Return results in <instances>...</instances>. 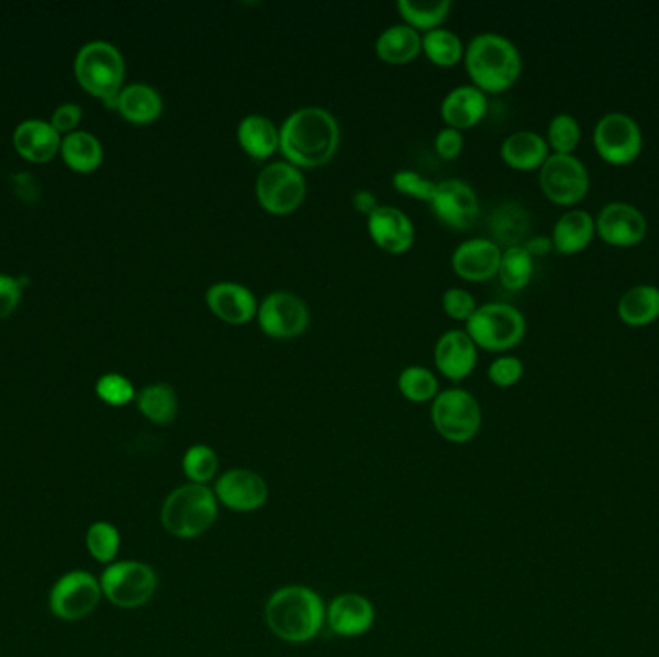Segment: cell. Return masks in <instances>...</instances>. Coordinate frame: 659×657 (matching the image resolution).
<instances>
[{
    "label": "cell",
    "mask_w": 659,
    "mask_h": 657,
    "mask_svg": "<svg viewBox=\"0 0 659 657\" xmlns=\"http://www.w3.org/2000/svg\"><path fill=\"white\" fill-rule=\"evenodd\" d=\"M307 194L305 176L290 163H272L257 178V197L272 215H290Z\"/></svg>",
    "instance_id": "cell-11"
},
{
    "label": "cell",
    "mask_w": 659,
    "mask_h": 657,
    "mask_svg": "<svg viewBox=\"0 0 659 657\" xmlns=\"http://www.w3.org/2000/svg\"><path fill=\"white\" fill-rule=\"evenodd\" d=\"M532 272H534V261L525 246L508 247L503 251L500 270H498L503 288L513 292L523 290L531 282Z\"/></svg>",
    "instance_id": "cell-34"
},
{
    "label": "cell",
    "mask_w": 659,
    "mask_h": 657,
    "mask_svg": "<svg viewBox=\"0 0 659 657\" xmlns=\"http://www.w3.org/2000/svg\"><path fill=\"white\" fill-rule=\"evenodd\" d=\"M526 251L534 257V254H546L547 251H552L554 249V241L547 238H532L529 243L525 246Z\"/></svg>",
    "instance_id": "cell-48"
},
{
    "label": "cell",
    "mask_w": 659,
    "mask_h": 657,
    "mask_svg": "<svg viewBox=\"0 0 659 657\" xmlns=\"http://www.w3.org/2000/svg\"><path fill=\"white\" fill-rule=\"evenodd\" d=\"M101 596L103 588L95 576L85 571H72L54 584L51 609L61 619H82L97 607Z\"/></svg>",
    "instance_id": "cell-12"
},
{
    "label": "cell",
    "mask_w": 659,
    "mask_h": 657,
    "mask_svg": "<svg viewBox=\"0 0 659 657\" xmlns=\"http://www.w3.org/2000/svg\"><path fill=\"white\" fill-rule=\"evenodd\" d=\"M525 316L508 303L477 306V311L467 321V334L472 337V342L490 352L515 347L525 337Z\"/></svg>",
    "instance_id": "cell-6"
},
{
    "label": "cell",
    "mask_w": 659,
    "mask_h": 657,
    "mask_svg": "<svg viewBox=\"0 0 659 657\" xmlns=\"http://www.w3.org/2000/svg\"><path fill=\"white\" fill-rule=\"evenodd\" d=\"M218 505L215 493L207 486L188 484L174 490L163 505V524L178 538L201 536L217 521Z\"/></svg>",
    "instance_id": "cell-5"
},
{
    "label": "cell",
    "mask_w": 659,
    "mask_h": 657,
    "mask_svg": "<svg viewBox=\"0 0 659 657\" xmlns=\"http://www.w3.org/2000/svg\"><path fill=\"white\" fill-rule=\"evenodd\" d=\"M61 134L43 119H25L15 127L14 147L30 163H49L61 149Z\"/></svg>",
    "instance_id": "cell-22"
},
{
    "label": "cell",
    "mask_w": 659,
    "mask_h": 657,
    "mask_svg": "<svg viewBox=\"0 0 659 657\" xmlns=\"http://www.w3.org/2000/svg\"><path fill=\"white\" fill-rule=\"evenodd\" d=\"M74 70L83 90L103 98L111 108H116L126 74L124 59L116 46L106 41H91L80 49L75 56Z\"/></svg>",
    "instance_id": "cell-4"
},
{
    "label": "cell",
    "mask_w": 659,
    "mask_h": 657,
    "mask_svg": "<svg viewBox=\"0 0 659 657\" xmlns=\"http://www.w3.org/2000/svg\"><path fill=\"white\" fill-rule=\"evenodd\" d=\"M464 66L474 87L484 93H500L517 82L523 60L510 39L500 33H480L467 46Z\"/></svg>",
    "instance_id": "cell-3"
},
{
    "label": "cell",
    "mask_w": 659,
    "mask_h": 657,
    "mask_svg": "<svg viewBox=\"0 0 659 657\" xmlns=\"http://www.w3.org/2000/svg\"><path fill=\"white\" fill-rule=\"evenodd\" d=\"M207 305L220 321L228 324H245L259 311L253 292L236 282H218L210 285L207 292Z\"/></svg>",
    "instance_id": "cell-20"
},
{
    "label": "cell",
    "mask_w": 659,
    "mask_h": 657,
    "mask_svg": "<svg viewBox=\"0 0 659 657\" xmlns=\"http://www.w3.org/2000/svg\"><path fill=\"white\" fill-rule=\"evenodd\" d=\"M22 298V285L15 278L0 274V321L14 313Z\"/></svg>",
    "instance_id": "cell-44"
},
{
    "label": "cell",
    "mask_w": 659,
    "mask_h": 657,
    "mask_svg": "<svg viewBox=\"0 0 659 657\" xmlns=\"http://www.w3.org/2000/svg\"><path fill=\"white\" fill-rule=\"evenodd\" d=\"M442 305L443 311L456 321H469L472 313L477 311L474 298L463 288H450L448 292L443 293Z\"/></svg>",
    "instance_id": "cell-43"
},
{
    "label": "cell",
    "mask_w": 659,
    "mask_h": 657,
    "mask_svg": "<svg viewBox=\"0 0 659 657\" xmlns=\"http://www.w3.org/2000/svg\"><path fill=\"white\" fill-rule=\"evenodd\" d=\"M646 232L648 220L645 212L630 202H607L596 217V233L609 246H637L646 238Z\"/></svg>",
    "instance_id": "cell-14"
},
{
    "label": "cell",
    "mask_w": 659,
    "mask_h": 657,
    "mask_svg": "<svg viewBox=\"0 0 659 657\" xmlns=\"http://www.w3.org/2000/svg\"><path fill=\"white\" fill-rule=\"evenodd\" d=\"M502 249L500 246L487 238H472L463 241L453 251L451 264L459 277L469 282H484L498 274L500 262H502Z\"/></svg>",
    "instance_id": "cell-16"
},
{
    "label": "cell",
    "mask_w": 659,
    "mask_h": 657,
    "mask_svg": "<svg viewBox=\"0 0 659 657\" xmlns=\"http://www.w3.org/2000/svg\"><path fill=\"white\" fill-rule=\"evenodd\" d=\"M432 423L446 440L456 444L472 440L482 425V411L477 397L459 388L438 394L432 404Z\"/></svg>",
    "instance_id": "cell-7"
},
{
    "label": "cell",
    "mask_w": 659,
    "mask_h": 657,
    "mask_svg": "<svg viewBox=\"0 0 659 657\" xmlns=\"http://www.w3.org/2000/svg\"><path fill=\"white\" fill-rule=\"evenodd\" d=\"M264 334L276 340H292L308 326L305 301L292 292H272L257 311Z\"/></svg>",
    "instance_id": "cell-13"
},
{
    "label": "cell",
    "mask_w": 659,
    "mask_h": 657,
    "mask_svg": "<svg viewBox=\"0 0 659 657\" xmlns=\"http://www.w3.org/2000/svg\"><path fill=\"white\" fill-rule=\"evenodd\" d=\"M353 205H355V209L363 212V215H367V217H370V215L380 207V205L376 202L375 195L367 191V189H360V191L355 194V197H353Z\"/></svg>",
    "instance_id": "cell-47"
},
{
    "label": "cell",
    "mask_w": 659,
    "mask_h": 657,
    "mask_svg": "<svg viewBox=\"0 0 659 657\" xmlns=\"http://www.w3.org/2000/svg\"><path fill=\"white\" fill-rule=\"evenodd\" d=\"M98 583L103 594L124 609L147 604L157 591L155 571L139 561H122L108 565Z\"/></svg>",
    "instance_id": "cell-8"
},
{
    "label": "cell",
    "mask_w": 659,
    "mask_h": 657,
    "mask_svg": "<svg viewBox=\"0 0 659 657\" xmlns=\"http://www.w3.org/2000/svg\"><path fill=\"white\" fill-rule=\"evenodd\" d=\"M494 232L502 241L517 246V239L529 232V215L519 205H503L498 209L494 217Z\"/></svg>",
    "instance_id": "cell-38"
},
{
    "label": "cell",
    "mask_w": 659,
    "mask_h": 657,
    "mask_svg": "<svg viewBox=\"0 0 659 657\" xmlns=\"http://www.w3.org/2000/svg\"><path fill=\"white\" fill-rule=\"evenodd\" d=\"M399 389L412 404L430 401L438 396V380L425 366H407L399 374Z\"/></svg>",
    "instance_id": "cell-35"
},
{
    "label": "cell",
    "mask_w": 659,
    "mask_h": 657,
    "mask_svg": "<svg viewBox=\"0 0 659 657\" xmlns=\"http://www.w3.org/2000/svg\"><path fill=\"white\" fill-rule=\"evenodd\" d=\"M550 157V145L536 132H515L502 143V158L515 170L542 168Z\"/></svg>",
    "instance_id": "cell-25"
},
{
    "label": "cell",
    "mask_w": 659,
    "mask_h": 657,
    "mask_svg": "<svg viewBox=\"0 0 659 657\" xmlns=\"http://www.w3.org/2000/svg\"><path fill=\"white\" fill-rule=\"evenodd\" d=\"M645 145L642 129L627 113H607L594 127V147L609 165H629Z\"/></svg>",
    "instance_id": "cell-9"
},
{
    "label": "cell",
    "mask_w": 659,
    "mask_h": 657,
    "mask_svg": "<svg viewBox=\"0 0 659 657\" xmlns=\"http://www.w3.org/2000/svg\"><path fill=\"white\" fill-rule=\"evenodd\" d=\"M540 186L550 201L569 207L585 199L590 189V174L575 155L554 153L540 168Z\"/></svg>",
    "instance_id": "cell-10"
},
{
    "label": "cell",
    "mask_w": 659,
    "mask_h": 657,
    "mask_svg": "<svg viewBox=\"0 0 659 657\" xmlns=\"http://www.w3.org/2000/svg\"><path fill=\"white\" fill-rule=\"evenodd\" d=\"M617 313L629 326L640 328L659 316V288L652 284H638L623 293Z\"/></svg>",
    "instance_id": "cell-29"
},
{
    "label": "cell",
    "mask_w": 659,
    "mask_h": 657,
    "mask_svg": "<svg viewBox=\"0 0 659 657\" xmlns=\"http://www.w3.org/2000/svg\"><path fill=\"white\" fill-rule=\"evenodd\" d=\"M435 361L443 376L450 380H463L477 365V344L467 330H450L438 340Z\"/></svg>",
    "instance_id": "cell-19"
},
{
    "label": "cell",
    "mask_w": 659,
    "mask_h": 657,
    "mask_svg": "<svg viewBox=\"0 0 659 657\" xmlns=\"http://www.w3.org/2000/svg\"><path fill=\"white\" fill-rule=\"evenodd\" d=\"M339 145V127L326 108L303 106L280 127V150L287 163L315 168L328 163Z\"/></svg>",
    "instance_id": "cell-1"
},
{
    "label": "cell",
    "mask_w": 659,
    "mask_h": 657,
    "mask_svg": "<svg viewBox=\"0 0 659 657\" xmlns=\"http://www.w3.org/2000/svg\"><path fill=\"white\" fill-rule=\"evenodd\" d=\"M375 623V607L360 594H342L328 609V625L336 635H365Z\"/></svg>",
    "instance_id": "cell-21"
},
{
    "label": "cell",
    "mask_w": 659,
    "mask_h": 657,
    "mask_svg": "<svg viewBox=\"0 0 659 657\" xmlns=\"http://www.w3.org/2000/svg\"><path fill=\"white\" fill-rule=\"evenodd\" d=\"M436 181L425 178L422 174L415 170H399L394 174V187L399 194L409 195L412 199L419 201H432L436 191Z\"/></svg>",
    "instance_id": "cell-41"
},
{
    "label": "cell",
    "mask_w": 659,
    "mask_h": 657,
    "mask_svg": "<svg viewBox=\"0 0 659 657\" xmlns=\"http://www.w3.org/2000/svg\"><path fill=\"white\" fill-rule=\"evenodd\" d=\"M488 111V98L484 91L474 85H461L451 90L442 103V116L448 127L464 129L479 124Z\"/></svg>",
    "instance_id": "cell-23"
},
{
    "label": "cell",
    "mask_w": 659,
    "mask_h": 657,
    "mask_svg": "<svg viewBox=\"0 0 659 657\" xmlns=\"http://www.w3.org/2000/svg\"><path fill=\"white\" fill-rule=\"evenodd\" d=\"M97 396L105 404L121 407V405L129 404L134 399V384L126 376H122V374H105V376L98 378Z\"/></svg>",
    "instance_id": "cell-40"
},
{
    "label": "cell",
    "mask_w": 659,
    "mask_h": 657,
    "mask_svg": "<svg viewBox=\"0 0 659 657\" xmlns=\"http://www.w3.org/2000/svg\"><path fill=\"white\" fill-rule=\"evenodd\" d=\"M523 373H525L523 361L513 357V355H503V357L495 358L488 368L490 380L494 382L495 386H500V388H510L513 384H517Z\"/></svg>",
    "instance_id": "cell-42"
},
{
    "label": "cell",
    "mask_w": 659,
    "mask_h": 657,
    "mask_svg": "<svg viewBox=\"0 0 659 657\" xmlns=\"http://www.w3.org/2000/svg\"><path fill=\"white\" fill-rule=\"evenodd\" d=\"M217 496L233 511H255L269 500V486L257 472L232 469L218 480Z\"/></svg>",
    "instance_id": "cell-17"
},
{
    "label": "cell",
    "mask_w": 659,
    "mask_h": 657,
    "mask_svg": "<svg viewBox=\"0 0 659 657\" xmlns=\"http://www.w3.org/2000/svg\"><path fill=\"white\" fill-rule=\"evenodd\" d=\"M85 544L98 563H111L121 550V534L116 531V526L101 521V523L91 524Z\"/></svg>",
    "instance_id": "cell-37"
},
{
    "label": "cell",
    "mask_w": 659,
    "mask_h": 657,
    "mask_svg": "<svg viewBox=\"0 0 659 657\" xmlns=\"http://www.w3.org/2000/svg\"><path fill=\"white\" fill-rule=\"evenodd\" d=\"M422 51L436 66H456L463 56V43L453 31L436 28L425 33Z\"/></svg>",
    "instance_id": "cell-33"
},
{
    "label": "cell",
    "mask_w": 659,
    "mask_h": 657,
    "mask_svg": "<svg viewBox=\"0 0 659 657\" xmlns=\"http://www.w3.org/2000/svg\"><path fill=\"white\" fill-rule=\"evenodd\" d=\"M116 111L132 124H150L163 113V98L145 83H134L121 91Z\"/></svg>",
    "instance_id": "cell-27"
},
{
    "label": "cell",
    "mask_w": 659,
    "mask_h": 657,
    "mask_svg": "<svg viewBox=\"0 0 659 657\" xmlns=\"http://www.w3.org/2000/svg\"><path fill=\"white\" fill-rule=\"evenodd\" d=\"M238 142L249 157L263 160L280 149V129L266 116L249 114L238 126Z\"/></svg>",
    "instance_id": "cell-26"
},
{
    "label": "cell",
    "mask_w": 659,
    "mask_h": 657,
    "mask_svg": "<svg viewBox=\"0 0 659 657\" xmlns=\"http://www.w3.org/2000/svg\"><path fill=\"white\" fill-rule=\"evenodd\" d=\"M368 233L376 246L388 253H405L412 246L415 228L404 210L380 205L368 217Z\"/></svg>",
    "instance_id": "cell-18"
},
{
    "label": "cell",
    "mask_w": 659,
    "mask_h": 657,
    "mask_svg": "<svg viewBox=\"0 0 659 657\" xmlns=\"http://www.w3.org/2000/svg\"><path fill=\"white\" fill-rule=\"evenodd\" d=\"M436 217L453 228H471L479 218V197L463 179H443L430 201Z\"/></svg>",
    "instance_id": "cell-15"
},
{
    "label": "cell",
    "mask_w": 659,
    "mask_h": 657,
    "mask_svg": "<svg viewBox=\"0 0 659 657\" xmlns=\"http://www.w3.org/2000/svg\"><path fill=\"white\" fill-rule=\"evenodd\" d=\"M422 51L419 31L407 23L391 25L376 39V54L388 64H407Z\"/></svg>",
    "instance_id": "cell-28"
},
{
    "label": "cell",
    "mask_w": 659,
    "mask_h": 657,
    "mask_svg": "<svg viewBox=\"0 0 659 657\" xmlns=\"http://www.w3.org/2000/svg\"><path fill=\"white\" fill-rule=\"evenodd\" d=\"M62 158L75 173L90 174L103 163V147L97 137L87 132L67 135L61 145Z\"/></svg>",
    "instance_id": "cell-30"
},
{
    "label": "cell",
    "mask_w": 659,
    "mask_h": 657,
    "mask_svg": "<svg viewBox=\"0 0 659 657\" xmlns=\"http://www.w3.org/2000/svg\"><path fill=\"white\" fill-rule=\"evenodd\" d=\"M397 10L412 30H436L450 14V0H399Z\"/></svg>",
    "instance_id": "cell-32"
},
{
    "label": "cell",
    "mask_w": 659,
    "mask_h": 657,
    "mask_svg": "<svg viewBox=\"0 0 659 657\" xmlns=\"http://www.w3.org/2000/svg\"><path fill=\"white\" fill-rule=\"evenodd\" d=\"M139 411L155 425H170L178 415V396L168 384H150L137 396Z\"/></svg>",
    "instance_id": "cell-31"
},
{
    "label": "cell",
    "mask_w": 659,
    "mask_h": 657,
    "mask_svg": "<svg viewBox=\"0 0 659 657\" xmlns=\"http://www.w3.org/2000/svg\"><path fill=\"white\" fill-rule=\"evenodd\" d=\"M264 619L270 630L285 643H308L323 627V599L305 586H285L270 596Z\"/></svg>",
    "instance_id": "cell-2"
},
{
    "label": "cell",
    "mask_w": 659,
    "mask_h": 657,
    "mask_svg": "<svg viewBox=\"0 0 659 657\" xmlns=\"http://www.w3.org/2000/svg\"><path fill=\"white\" fill-rule=\"evenodd\" d=\"M436 150L446 160L458 158L463 150V135L456 127H443L440 134L436 135Z\"/></svg>",
    "instance_id": "cell-45"
},
{
    "label": "cell",
    "mask_w": 659,
    "mask_h": 657,
    "mask_svg": "<svg viewBox=\"0 0 659 657\" xmlns=\"http://www.w3.org/2000/svg\"><path fill=\"white\" fill-rule=\"evenodd\" d=\"M82 119V108L77 105H62L54 111L53 124L54 129L61 134V132H70L74 129Z\"/></svg>",
    "instance_id": "cell-46"
},
{
    "label": "cell",
    "mask_w": 659,
    "mask_h": 657,
    "mask_svg": "<svg viewBox=\"0 0 659 657\" xmlns=\"http://www.w3.org/2000/svg\"><path fill=\"white\" fill-rule=\"evenodd\" d=\"M596 236V218L588 210L573 209L557 218L554 226V247L563 254L585 251Z\"/></svg>",
    "instance_id": "cell-24"
},
{
    "label": "cell",
    "mask_w": 659,
    "mask_h": 657,
    "mask_svg": "<svg viewBox=\"0 0 659 657\" xmlns=\"http://www.w3.org/2000/svg\"><path fill=\"white\" fill-rule=\"evenodd\" d=\"M218 471V457L209 446H193L184 456V472L193 484H205L215 478Z\"/></svg>",
    "instance_id": "cell-39"
},
{
    "label": "cell",
    "mask_w": 659,
    "mask_h": 657,
    "mask_svg": "<svg viewBox=\"0 0 659 657\" xmlns=\"http://www.w3.org/2000/svg\"><path fill=\"white\" fill-rule=\"evenodd\" d=\"M580 124L573 114H555L547 126V145L559 155H573L580 143Z\"/></svg>",
    "instance_id": "cell-36"
}]
</instances>
